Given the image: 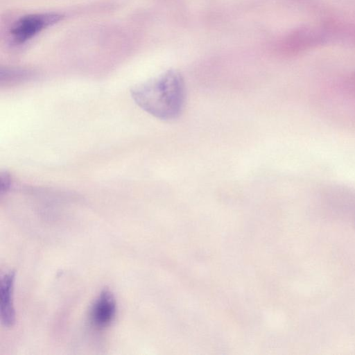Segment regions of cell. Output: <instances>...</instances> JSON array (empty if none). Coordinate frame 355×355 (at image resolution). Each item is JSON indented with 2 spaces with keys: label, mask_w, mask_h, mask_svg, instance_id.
Here are the masks:
<instances>
[{
  "label": "cell",
  "mask_w": 355,
  "mask_h": 355,
  "mask_svg": "<svg viewBox=\"0 0 355 355\" xmlns=\"http://www.w3.org/2000/svg\"><path fill=\"white\" fill-rule=\"evenodd\" d=\"M130 93L139 107L164 121L180 116L186 98L184 79L175 70L168 71L155 79L134 87Z\"/></svg>",
  "instance_id": "obj_1"
},
{
  "label": "cell",
  "mask_w": 355,
  "mask_h": 355,
  "mask_svg": "<svg viewBox=\"0 0 355 355\" xmlns=\"http://www.w3.org/2000/svg\"><path fill=\"white\" fill-rule=\"evenodd\" d=\"M328 21L295 28L277 43V51L284 55H294L334 42Z\"/></svg>",
  "instance_id": "obj_2"
},
{
  "label": "cell",
  "mask_w": 355,
  "mask_h": 355,
  "mask_svg": "<svg viewBox=\"0 0 355 355\" xmlns=\"http://www.w3.org/2000/svg\"><path fill=\"white\" fill-rule=\"evenodd\" d=\"M60 15L57 14H35L19 19L13 26L11 34L18 43H23L33 37L46 26L57 22Z\"/></svg>",
  "instance_id": "obj_3"
},
{
  "label": "cell",
  "mask_w": 355,
  "mask_h": 355,
  "mask_svg": "<svg viewBox=\"0 0 355 355\" xmlns=\"http://www.w3.org/2000/svg\"><path fill=\"white\" fill-rule=\"evenodd\" d=\"M116 314V302L112 293L103 290L92 304L89 318L91 324L98 330L105 329L114 321Z\"/></svg>",
  "instance_id": "obj_4"
},
{
  "label": "cell",
  "mask_w": 355,
  "mask_h": 355,
  "mask_svg": "<svg viewBox=\"0 0 355 355\" xmlns=\"http://www.w3.org/2000/svg\"><path fill=\"white\" fill-rule=\"evenodd\" d=\"M15 274L14 271L4 273L0 282V316L1 324L11 327L15 322V311L13 304V291Z\"/></svg>",
  "instance_id": "obj_5"
},
{
  "label": "cell",
  "mask_w": 355,
  "mask_h": 355,
  "mask_svg": "<svg viewBox=\"0 0 355 355\" xmlns=\"http://www.w3.org/2000/svg\"><path fill=\"white\" fill-rule=\"evenodd\" d=\"M10 175L7 172H1L0 173V193L1 194L8 191L10 187Z\"/></svg>",
  "instance_id": "obj_6"
},
{
  "label": "cell",
  "mask_w": 355,
  "mask_h": 355,
  "mask_svg": "<svg viewBox=\"0 0 355 355\" xmlns=\"http://www.w3.org/2000/svg\"><path fill=\"white\" fill-rule=\"evenodd\" d=\"M352 83L355 85V71L352 73Z\"/></svg>",
  "instance_id": "obj_7"
}]
</instances>
